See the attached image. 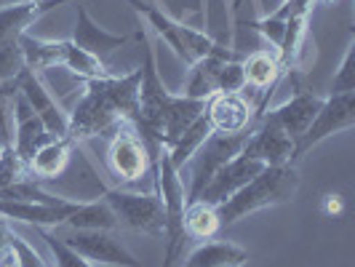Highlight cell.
<instances>
[{
    "label": "cell",
    "mask_w": 355,
    "mask_h": 267,
    "mask_svg": "<svg viewBox=\"0 0 355 267\" xmlns=\"http://www.w3.org/2000/svg\"><path fill=\"white\" fill-rule=\"evenodd\" d=\"M137 37L142 40V80H139V115L131 123L137 137L144 142L150 153V169L155 166L163 155V150H171L174 142L182 137V131L196 121L206 110L209 99H190L182 94H171L163 86L158 72V56L155 46L150 40L147 30H139Z\"/></svg>",
    "instance_id": "cell-1"
},
{
    "label": "cell",
    "mask_w": 355,
    "mask_h": 267,
    "mask_svg": "<svg viewBox=\"0 0 355 267\" xmlns=\"http://www.w3.org/2000/svg\"><path fill=\"white\" fill-rule=\"evenodd\" d=\"M142 70L83 80L80 102L67 112V139L83 144L94 137H115L139 115Z\"/></svg>",
    "instance_id": "cell-2"
},
{
    "label": "cell",
    "mask_w": 355,
    "mask_h": 267,
    "mask_svg": "<svg viewBox=\"0 0 355 267\" xmlns=\"http://www.w3.org/2000/svg\"><path fill=\"white\" fill-rule=\"evenodd\" d=\"M297 190H300V171L294 163L265 166L249 184H243L238 193H232L227 200H222L214 209L219 216V225H235L249 214L294 200Z\"/></svg>",
    "instance_id": "cell-3"
},
{
    "label": "cell",
    "mask_w": 355,
    "mask_h": 267,
    "mask_svg": "<svg viewBox=\"0 0 355 267\" xmlns=\"http://www.w3.org/2000/svg\"><path fill=\"white\" fill-rule=\"evenodd\" d=\"M128 3H131V8H134L139 17L147 19V27H153V33H155L171 51L177 53L187 67H193L198 59L211 56V53L225 49V46H219L209 33L196 30V27H187V24H182L179 19L168 17L158 3H150V0H128Z\"/></svg>",
    "instance_id": "cell-4"
},
{
    "label": "cell",
    "mask_w": 355,
    "mask_h": 267,
    "mask_svg": "<svg viewBox=\"0 0 355 267\" xmlns=\"http://www.w3.org/2000/svg\"><path fill=\"white\" fill-rule=\"evenodd\" d=\"M102 200L112 209L118 227L144 235H163L166 214L158 193H131L123 187H102Z\"/></svg>",
    "instance_id": "cell-5"
},
{
    "label": "cell",
    "mask_w": 355,
    "mask_h": 267,
    "mask_svg": "<svg viewBox=\"0 0 355 267\" xmlns=\"http://www.w3.org/2000/svg\"><path fill=\"white\" fill-rule=\"evenodd\" d=\"M251 128L249 131H241V134H219V131H214L211 137L198 147V153L190 158V187L184 190L187 203H196L198 196L211 182L214 174L246 147L251 137Z\"/></svg>",
    "instance_id": "cell-6"
},
{
    "label": "cell",
    "mask_w": 355,
    "mask_h": 267,
    "mask_svg": "<svg viewBox=\"0 0 355 267\" xmlns=\"http://www.w3.org/2000/svg\"><path fill=\"white\" fill-rule=\"evenodd\" d=\"M355 126V91H345V94H329L323 99L320 110L315 112L313 123L307 126L302 137L294 144L291 153V163L300 160L304 153H310L315 144H320L323 139L334 137L339 131H350Z\"/></svg>",
    "instance_id": "cell-7"
},
{
    "label": "cell",
    "mask_w": 355,
    "mask_h": 267,
    "mask_svg": "<svg viewBox=\"0 0 355 267\" xmlns=\"http://www.w3.org/2000/svg\"><path fill=\"white\" fill-rule=\"evenodd\" d=\"M59 238L72 251H78L83 259L96 262V265L142 267L137 262V257L112 235V230H70V227H64V232Z\"/></svg>",
    "instance_id": "cell-8"
},
{
    "label": "cell",
    "mask_w": 355,
    "mask_h": 267,
    "mask_svg": "<svg viewBox=\"0 0 355 267\" xmlns=\"http://www.w3.org/2000/svg\"><path fill=\"white\" fill-rule=\"evenodd\" d=\"M14 80H17V86H19V94L27 99V105L33 107V112L43 121L46 131L51 134L53 139L67 137V112L62 110V105L56 102V96H53L51 91H49V86L43 83L40 72L30 70V67H21V70L14 75Z\"/></svg>",
    "instance_id": "cell-9"
},
{
    "label": "cell",
    "mask_w": 355,
    "mask_h": 267,
    "mask_svg": "<svg viewBox=\"0 0 355 267\" xmlns=\"http://www.w3.org/2000/svg\"><path fill=\"white\" fill-rule=\"evenodd\" d=\"M107 166L121 184H131L150 171V153L131 126H123L107 147Z\"/></svg>",
    "instance_id": "cell-10"
},
{
    "label": "cell",
    "mask_w": 355,
    "mask_h": 267,
    "mask_svg": "<svg viewBox=\"0 0 355 267\" xmlns=\"http://www.w3.org/2000/svg\"><path fill=\"white\" fill-rule=\"evenodd\" d=\"M241 153L254 160H259V163H265V166H284V163H291L294 139L267 112H262L254 121L249 142H246V147Z\"/></svg>",
    "instance_id": "cell-11"
},
{
    "label": "cell",
    "mask_w": 355,
    "mask_h": 267,
    "mask_svg": "<svg viewBox=\"0 0 355 267\" xmlns=\"http://www.w3.org/2000/svg\"><path fill=\"white\" fill-rule=\"evenodd\" d=\"M265 169V163L249 158L243 153H238L232 160H227L216 174L211 177V182L203 187V193L198 196L200 203H209V206H219L222 200H227L232 193H238L243 184H249L251 179L257 177L259 171Z\"/></svg>",
    "instance_id": "cell-12"
},
{
    "label": "cell",
    "mask_w": 355,
    "mask_h": 267,
    "mask_svg": "<svg viewBox=\"0 0 355 267\" xmlns=\"http://www.w3.org/2000/svg\"><path fill=\"white\" fill-rule=\"evenodd\" d=\"M80 200H64L62 206H46L35 200H14V198H0V219L6 222H24L33 227H62L67 222Z\"/></svg>",
    "instance_id": "cell-13"
},
{
    "label": "cell",
    "mask_w": 355,
    "mask_h": 267,
    "mask_svg": "<svg viewBox=\"0 0 355 267\" xmlns=\"http://www.w3.org/2000/svg\"><path fill=\"white\" fill-rule=\"evenodd\" d=\"M53 137L46 131L43 121L33 112V107L27 105V99L19 94L17 102H14V153L17 158L30 166V160L35 158V153L46 142H51Z\"/></svg>",
    "instance_id": "cell-14"
},
{
    "label": "cell",
    "mask_w": 355,
    "mask_h": 267,
    "mask_svg": "<svg viewBox=\"0 0 355 267\" xmlns=\"http://www.w3.org/2000/svg\"><path fill=\"white\" fill-rule=\"evenodd\" d=\"M206 115L211 121V128L219 134L249 131L257 121V112L243 99V94H214L206 105Z\"/></svg>",
    "instance_id": "cell-15"
},
{
    "label": "cell",
    "mask_w": 355,
    "mask_h": 267,
    "mask_svg": "<svg viewBox=\"0 0 355 267\" xmlns=\"http://www.w3.org/2000/svg\"><path fill=\"white\" fill-rule=\"evenodd\" d=\"M72 43L78 46V49H83L86 53H91L94 59H99L102 64L107 62V56L115 51H121L125 43L131 40L128 35H112V33H107L102 30L91 14L83 8V6H78V11H75V27H72Z\"/></svg>",
    "instance_id": "cell-16"
},
{
    "label": "cell",
    "mask_w": 355,
    "mask_h": 267,
    "mask_svg": "<svg viewBox=\"0 0 355 267\" xmlns=\"http://www.w3.org/2000/svg\"><path fill=\"white\" fill-rule=\"evenodd\" d=\"M64 3H72V0H21V3L0 8V46L19 40V35L30 33V27L37 19Z\"/></svg>",
    "instance_id": "cell-17"
},
{
    "label": "cell",
    "mask_w": 355,
    "mask_h": 267,
    "mask_svg": "<svg viewBox=\"0 0 355 267\" xmlns=\"http://www.w3.org/2000/svg\"><path fill=\"white\" fill-rule=\"evenodd\" d=\"M320 105H323V99H320L318 94L300 89L288 102L278 105L275 110H270L267 115L281 126L286 134L294 139V144H297V139L307 131V126L313 123V118H315V112L320 110Z\"/></svg>",
    "instance_id": "cell-18"
},
{
    "label": "cell",
    "mask_w": 355,
    "mask_h": 267,
    "mask_svg": "<svg viewBox=\"0 0 355 267\" xmlns=\"http://www.w3.org/2000/svg\"><path fill=\"white\" fill-rule=\"evenodd\" d=\"M230 59H238V53L227 51V49L211 53V56L198 59L196 64L190 67V78H187V83H184L182 96H190V99H211L214 94H216V75L222 70V64L230 62Z\"/></svg>",
    "instance_id": "cell-19"
},
{
    "label": "cell",
    "mask_w": 355,
    "mask_h": 267,
    "mask_svg": "<svg viewBox=\"0 0 355 267\" xmlns=\"http://www.w3.org/2000/svg\"><path fill=\"white\" fill-rule=\"evenodd\" d=\"M249 259V251L232 241H206L190 251L182 267H243Z\"/></svg>",
    "instance_id": "cell-20"
},
{
    "label": "cell",
    "mask_w": 355,
    "mask_h": 267,
    "mask_svg": "<svg viewBox=\"0 0 355 267\" xmlns=\"http://www.w3.org/2000/svg\"><path fill=\"white\" fill-rule=\"evenodd\" d=\"M72 147H78V144H72L67 137L46 142L35 153V158L30 160V166H27V174H30L33 179H37V182H40V179L62 177V174H64V169H67V163H70Z\"/></svg>",
    "instance_id": "cell-21"
},
{
    "label": "cell",
    "mask_w": 355,
    "mask_h": 267,
    "mask_svg": "<svg viewBox=\"0 0 355 267\" xmlns=\"http://www.w3.org/2000/svg\"><path fill=\"white\" fill-rule=\"evenodd\" d=\"M211 134H214L211 121H209V115H206V110H203L196 121L182 131V137L174 142V147L166 153V155H168V163H171L177 171H182V169L190 163V158L198 153V147L206 142Z\"/></svg>",
    "instance_id": "cell-22"
},
{
    "label": "cell",
    "mask_w": 355,
    "mask_h": 267,
    "mask_svg": "<svg viewBox=\"0 0 355 267\" xmlns=\"http://www.w3.org/2000/svg\"><path fill=\"white\" fill-rule=\"evenodd\" d=\"M62 227H70V230H118V219L105 200L96 198V200H80L78 209L67 216V222Z\"/></svg>",
    "instance_id": "cell-23"
},
{
    "label": "cell",
    "mask_w": 355,
    "mask_h": 267,
    "mask_svg": "<svg viewBox=\"0 0 355 267\" xmlns=\"http://www.w3.org/2000/svg\"><path fill=\"white\" fill-rule=\"evenodd\" d=\"M219 216H216V209L209 206V203H187L184 206V232L193 235V238H200V241H211L214 235L219 232Z\"/></svg>",
    "instance_id": "cell-24"
},
{
    "label": "cell",
    "mask_w": 355,
    "mask_h": 267,
    "mask_svg": "<svg viewBox=\"0 0 355 267\" xmlns=\"http://www.w3.org/2000/svg\"><path fill=\"white\" fill-rule=\"evenodd\" d=\"M19 96L17 80H0V147L14 144V102Z\"/></svg>",
    "instance_id": "cell-25"
},
{
    "label": "cell",
    "mask_w": 355,
    "mask_h": 267,
    "mask_svg": "<svg viewBox=\"0 0 355 267\" xmlns=\"http://www.w3.org/2000/svg\"><path fill=\"white\" fill-rule=\"evenodd\" d=\"M35 232L40 235V241L49 246L53 257V267H94L89 259H83L78 251H72L56 232H51L49 227H35Z\"/></svg>",
    "instance_id": "cell-26"
},
{
    "label": "cell",
    "mask_w": 355,
    "mask_h": 267,
    "mask_svg": "<svg viewBox=\"0 0 355 267\" xmlns=\"http://www.w3.org/2000/svg\"><path fill=\"white\" fill-rule=\"evenodd\" d=\"M246 89V78H243V64L238 59H230L222 64V70L216 75V94H241Z\"/></svg>",
    "instance_id": "cell-27"
},
{
    "label": "cell",
    "mask_w": 355,
    "mask_h": 267,
    "mask_svg": "<svg viewBox=\"0 0 355 267\" xmlns=\"http://www.w3.org/2000/svg\"><path fill=\"white\" fill-rule=\"evenodd\" d=\"M345 91H355V43L347 46L342 64L331 78V94H345Z\"/></svg>",
    "instance_id": "cell-28"
},
{
    "label": "cell",
    "mask_w": 355,
    "mask_h": 267,
    "mask_svg": "<svg viewBox=\"0 0 355 267\" xmlns=\"http://www.w3.org/2000/svg\"><path fill=\"white\" fill-rule=\"evenodd\" d=\"M8 243H11V251H14V257H17L19 267H51L40 254H37L35 246H30L14 227L8 232Z\"/></svg>",
    "instance_id": "cell-29"
},
{
    "label": "cell",
    "mask_w": 355,
    "mask_h": 267,
    "mask_svg": "<svg viewBox=\"0 0 355 267\" xmlns=\"http://www.w3.org/2000/svg\"><path fill=\"white\" fill-rule=\"evenodd\" d=\"M21 67H24V59H21L19 40L3 43L0 46V80H11Z\"/></svg>",
    "instance_id": "cell-30"
},
{
    "label": "cell",
    "mask_w": 355,
    "mask_h": 267,
    "mask_svg": "<svg viewBox=\"0 0 355 267\" xmlns=\"http://www.w3.org/2000/svg\"><path fill=\"white\" fill-rule=\"evenodd\" d=\"M342 209V200H339V196H329V200H326V212L334 214Z\"/></svg>",
    "instance_id": "cell-31"
},
{
    "label": "cell",
    "mask_w": 355,
    "mask_h": 267,
    "mask_svg": "<svg viewBox=\"0 0 355 267\" xmlns=\"http://www.w3.org/2000/svg\"><path fill=\"white\" fill-rule=\"evenodd\" d=\"M320 3H329V6H334V3H339V0H320Z\"/></svg>",
    "instance_id": "cell-32"
},
{
    "label": "cell",
    "mask_w": 355,
    "mask_h": 267,
    "mask_svg": "<svg viewBox=\"0 0 355 267\" xmlns=\"http://www.w3.org/2000/svg\"><path fill=\"white\" fill-rule=\"evenodd\" d=\"M0 150H3V147H0Z\"/></svg>",
    "instance_id": "cell-33"
}]
</instances>
